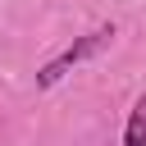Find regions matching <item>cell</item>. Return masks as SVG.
<instances>
[{
	"mask_svg": "<svg viewBox=\"0 0 146 146\" xmlns=\"http://www.w3.org/2000/svg\"><path fill=\"white\" fill-rule=\"evenodd\" d=\"M114 36H119V27H114V23H100V27L82 32V36H73V46H64L55 59H46V64L36 68V91H50L55 82H64L78 64H87V59H96L105 46H114Z\"/></svg>",
	"mask_w": 146,
	"mask_h": 146,
	"instance_id": "1",
	"label": "cell"
},
{
	"mask_svg": "<svg viewBox=\"0 0 146 146\" xmlns=\"http://www.w3.org/2000/svg\"><path fill=\"white\" fill-rule=\"evenodd\" d=\"M123 146H146V91L132 100L128 123H123Z\"/></svg>",
	"mask_w": 146,
	"mask_h": 146,
	"instance_id": "2",
	"label": "cell"
}]
</instances>
